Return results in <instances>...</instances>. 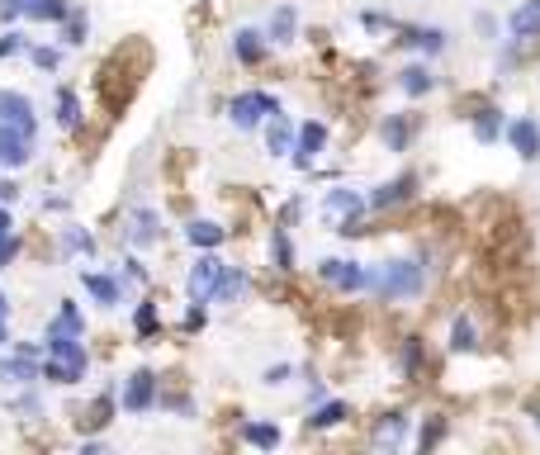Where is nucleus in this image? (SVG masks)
<instances>
[{
  "label": "nucleus",
  "mask_w": 540,
  "mask_h": 455,
  "mask_svg": "<svg viewBox=\"0 0 540 455\" xmlns=\"http://www.w3.org/2000/svg\"><path fill=\"white\" fill-rule=\"evenodd\" d=\"M34 157H38L34 133L0 124V171H24V166H34Z\"/></svg>",
  "instance_id": "obj_15"
},
{
  "label": "nucleus",
  "mask_w": 540,
  "mask_h": 455,
  "mask_svg": "<svg viewBox=\"0 0 540 455\" xmlns=\"http://www.w3.org/2000/svg\"><path fill=\"white\" fill-rule=\"evenodd\" d=\"M119 266H124V271H119L124 290H128V285H147V280H152V275H147V266H143V256H124Z\"/></svg>",
  "instance_id": "obj_46"
},
{
  "label": "nucleus",
  "mask_w": 540,
  "mask_h": 455,
  "mask_svg": "<svg viewBox=\"0 0 540 455\" xmlns=\"http://www.w3.org/2000/svg\"><path fill=\"white\" fill-rule=\"evenodd\" d=\"M408 432H413L408 408H384V413L370 422V446H375V451H398V446H408Z\"/></svg>",
  "instance_id": "obj_14"
},
{
  "label": "nucleus",
  "mask_w": 540,
  "mask_h": 455,
  "mask_svg": "<svg viewBox=\"0 0 540 455\" xmlns=\"http://www.w3.org/2000/svg\"><path fill=\"white\" fill-rule=\"evenodd\" d=\"M162 332H166V323H162V304L152 299V294H143L138 304H133V337L138 342H162Z\"/></svg>",
  "instance_id": "obj_29"
},
{
  "label": "nucleus",
  "mask_w": 540,
  "mask_h": 455,
  "mask_svg": "<svg viewBox=\"0 0 540 455\" xmlns=\"http://www.w3.org/2000/svg\"><path fill=\"white\" fill-rule=\"evenodd\" d=\"M313 275L323 280L327 290L337 294H365V280H370V261H356V256H323L318 266H313Z\"/></svg>",
  "instance_id": "obj_5"
},
{
  "label": "nucleus",
  "mask_w": 540,
  "mask_h": 455,
  "mask_svg": "<svg viewBox=\"0 0 540 455\" xmlns=\"http://www.w3.org/2000/svg\"><path fill=\"white\" fill-rule=\"evenodd\" d=\"M204 328H209V304H190V299H185V313H180V332H185V337H199Z\"/></svg>",
  "instance_id": "obj_44"
},
{
  "label": "nucleus",
  "mask_w": 540,
  "mask_h": 455,
  "mask_svg": "<svg viewBox=\"0 0 540 455\" xmlns=\"http://www.w3.org/2000/svg\"><path fill=\"white\" fill-rule=\"evenodd\" d=\"M507 38L522 43V48L540 43V0H522V5L507 10Z\"/></svg>",
  "instance_id": "obj_22"
},
{
  "label": "nucleus",
  "mask_w": 540,
  "mask_h": 455,
  "mask_svg": "<svg viewBox=\"0 0 540 455\" xmlns=\"http://www.w3.org/2000/svg\"><path fill=\"white\" fill-rule=\"evenodd\" d=\"M67 209H72L67 195H48V200H43V214H67Z\"/></svg>",
  "instance_id": "obj_52"
},
{
  "label": "nucleus",
  "mask_w": 540,
  "mask_h": 455,
  "mask_svg": "<svg viewBox=\"0 0 540 455\" xmlns=\"http://www.w3.org/2000/svg\"><path fill=\"white\" fill-rule=\"evenodd\" d=\"M289 375H294V365L275 361V365H266V370H261V384H266V389H280V384H289Z\"/></svg>",
  "instance_id": "obj_48"
},
{
  "label": "nucleus",
  "mask_w": 540,
  "mask_h": 455,
  "mask_svg": "<svg viewBox=\"0 0 540 455\" xmlns=\"http://www.w3.org/2000/svg\"><path fill=\"white\" fill-rule=\"evenodd\" d=\"M15 233V214H10V204H0V242Z\"/></svg>",
  "instance_id": "obj_53"
},
{
  "label": "nucleus",
  "mask_w": 540,
  "mask_h": 455,
  "mask_svg": "<svg viewBox=\"0 0 540 455\" xmlns=\"http://www.w3.org/2000/svg\"><path fill=\"white\" fill-rule=\"evenodd\" d=\"M43 356H53V361L72 365V370L81 375V380L90 375V346H86V337H76V332L43 328Z\"/></svg>",
  "instance_id": "obj_10"
},
{
  "label": "nucleus",
  "mask_w": 540,
  "mask_h": 455,
  "mask_svg": "<svg viewBox=\"0 0 540 455\" xmlns=\"http://www.w3.org/2000/svg\"><path fill=\"white\" fill-rule=\"evenodd\" d=\"M237 441L252 446V451H275L285 441V432H280V422H270V418H247L237 427Z\"/></svg>",
  "instance_id": "obj_31"
},
{
  "label": "nucleus",
  "mask_w": 540,
  "mask_h": 455,
  "mask_svg": "<svg viewBox=\"0 0 540 455\" xmlns=\"http://www.w3.org/2000/svg\"><path fill=\"white\" fill-rule=\"evenodd\" d=\"M72 10V0H29L24 5V19H34V24H62Z\"/></svg>",
  "instance_id": "obj_39"
},
{
  "label": "nucleus",
  "mask_w": 540,
  "mask_h": 455,
  "mask_svg": "<svg viewBox=\"0 0 540 455\" xmlns=\"http://www.w3.org/2000/svg\"><path fill=\"white\" fill-rule=\"evenodd\" d=\"M356 24L365 29V34H394V29L403 24V19H398L394 10H360Z\"/></svg>",
  "instance_id": "obj_43"
},
{
  "label": "nucleus",
  "mask_w": 540,
  "mask_h": 455,
  "mask_svg": "<svg viewBox=\"0 0 540 455\" xmlns=\"http://www.w3.org/2000/svg\"><path fill=\"white\" fill-rule=\"evenodd\" d=\"M327 399V384L323 380H308V408H313V403H323Z\"/></svg>",
  "instance_id": "obj_54"
},
{
  "label": "nucleus",
  "mask_w": 540,
  "mask_h": 455,
  "mask_svg": "<svg viewBox=\"0 0 540 455\" xmlns=\"http://www.w3.org/2000/svg\"><path fill=\"white\" fill-rule=\"evenodd\" d=\"M19 200V181L15 176H0V204H15Z\"/></svg>",
  "instance_id": "obj_51"
},
{
  "label": "nucleus",
  "mask_w": 540,
  "mask_h": 455,
  "mask_svg": "<svg viewBox=\"0 0 540 455\" xmlns=\"http://www.w3.org/2000/svg\"><path fill=\"white\" fill-rule=\"evenodd\" d=\"M474 34L484 38V43H503V19L479 10V15H474Z\"/></svg>",
  "instance_id": "obj_45"
},
{
  "label": "nucleus",
  "mask_w": 540,
  "mask_h": 455,
  "mask_svg": "<svg viewBox=\"0 0 540 455\" xmlns=\"http://www.w3.org/2000/svg\"><path fill=\"white\" fill-rule=\"evenodd\" d=\"M526 418H531V427H540V403H526Z\"/></svg>",
  "instance_id": "obj_57"
},
{
  "label": "nucleus",
  "mask_w": 540,
  "mask_h": 455,
  "mask_svg": "<svg viewBox=\"0 0 540 455\" xmlns=\"http://www.w3.org/2000/svg\"><path fill=\"white\" fill-rule=\"evenodd\" d=\"M57 43H62V48H86V38H90V15L86 10H81V5H72V10H67V19H62V24H57Z\"/></svg>",
  "instance_id": "obj_37"
},
{
  "label": "nucleus",
  "mask_w": 540,
  "mask_h": 455,
  "mask_svg": "<svg viewBox=\"0 0 540 455\" xmlns=\"http://www.w3.org/2000/svg\"><path fill=\"white\" fill-rule=\"evenodd\" d=\"M446 351L450 356H474V351H479V323H474L469 313H455V318H450Z\"/></svg>",
  "instance_id": "obj_34"
},
{
  "label": "nucleus",
  "mask_w": 540,
  "mask_h": 455,
  "mask_svg": "<svg viewBox=\"0 0 540 455\" xmlns=\"http://www.w3.org/2000/svg\"><path fill=\"white\" fill-rule=\"evenodd\" d=\"M327 143H332V128H327V119H304V124L294 128V147H289V162H294V171H313V166L323 162Z\"/></svg>",
  "instance_id": "obj_8"
},
{
  "label": "nucleus",
  "mask_w": 540,
  "mask_h": 455,
  "mask_svg": "<svg viewBox=\"0 0 540 455\" xmlns=\"http://www.w3.org/2000/svg\"><path fill=\"white\" fill-rule=\"evenodd\" d=\"M24 57H29V62H34L43 76L62 72V48H53V43H29V53H24Z\"/></svg>",
  "instance_id": "obj_41"
},
{
  "label": "nucleus",
  "mask_w": 540,
  "mask_h": 455,
  "mask_svg": "<svg viewBox=\"0 0 540 455\" xmlns=\"http://www.w3.org/2000/svg\"><path fill=\"white\" fill-rule=\"evenodd\" d=\"M422 375H427V337H422V332H408V337L398 342V380L417 384Z\"/></svg>",
  "instance_id": "obj_24"
},
{
  "label": "nucleus",
  "mask_w": 540,
  "mask_h": 455,
  "mask_svg": "<svg viewBox=\"0 0 540 455\" xmlns=\"http://www.w3.org/2000/svg\"><path fill=\"white\" fill-rule=\"evenodd\" d=\"M446 432H450L446 413H427V418H422V427H417V451H436V446L446 441Z\"/></svg>",
  "instance_id": "obj_40"
},
{
  "label": "nucleus",
  "mask_w": 540,
  "mask_h": 455,
  "mask_svg": "<svg viewBox=\"0 0 540 455\" xmlns=\"http://www.w3.org/2000/svg\"><path fill=\"white\" fill-rule=\"evenodd\" d=\"M346 422H351V399H323V403L308 408L304 432H337Z\"/></svg>",
  "instance_id": "obj_28"
},
{
  "label": "nucleus",
  "mask_w": 540,
  "mask_h": 455,
  "mask_svg": "<svg viewBox=\"0 0 540 455\" xmlns=\"http://www.w3.org/2000/svg\"><path fill=\"white\" fill-rule=\"evenodd\" d=\"M394 86H398V95H408V100H427V95L441 86V76L432 72L427 57H417V62H403L394 72Z\"/></svg>",
  "instance_id": "obj_19"
},
{
  "label": "nucleus",
  "mask_w": 540,
  "mask_h": 455,
  "mask_svg": "<svg viewBox=\"0 0 540 455\" xmlns=\"http://www.w3.org/2000/svg\"><path fill=\"white\" fill-rule=\"evenodd\" d=\"M318 214H323V223H332V233L346 237V242H356V237H365L370 228H365V190H351V185H327L323 200H318Z\"/></svg>",
  "instance_id": "obj_2"
},
{
  "label": "nucleus",
  "mask_w": 540,
  "mask_h": 455,
  "mask_svg": "<svg viewBox=\"0 0 540 455\" xmlns=\"http://www.w3.org/2000/svg\"><path fill=\"white\" fill-rule=\"evenodd\" d=\"M417 133H422V119L408 110H389L379 119V143H384V152H394V157H403L417 143Z\"/></svg>",
  "instance_id": "obj_11"
},
{
  "label": "nucleus",
  "mask_w": 540,
  "mask_h": 455,
  "mask_svg": "<svg viewBox=\"0 0 540 455\" xmlns=\"http://www.w3.org/2000/svg\"><path fill=\"white\" fill-rule=\"evenodd\" d=\"M157 394H162L157 370H152V365H138V370H128L124 380H119V413H128V418H147V413L157 408Z\"/></svg>",
  "instance_id": "obj_3"
},
{
  "label": "nucleus",
  "mask_w": 540,
  "mask_h": 455,
  "mask_svg": "<svg viewBox=\"0 0 540 455\" xmlns=\"http://www.w3.org/2000/svg\"><path fill=\"white\" fill-rule=\"evenodd\" d=\"M228 53H233L237 67H261V62L270 57L266 29H256V24H237V29H233V43H228Z\"/></svg>",
  "instance_id": "obj_18"
},
{
  "label": "nucleus",
  "mask_w": 540,
  "mask_h": 455,
  "mask_svg": "<svg viewBox=\"0 0 540 455\" xmlns=\"http://www.w3.org/2000/svg\"><path fill=\"white\" fill-rule=\"evenodd\" d=\"M19 252H24V237H19V228H15V233L0 242V271H10V266L19 261Z\"/></svg>",
  "instance_id": "obj_47"
},
{
  "label": "nucleus",
  "mask_w": 540,
  "mask_h": 455,
  "mask_svg": "<svg viewBox=\"0 0 540 455\" xmlns=\"http://www.w3.org/2000/svg\"><path fill=\"white\" fill-rule=\"evenodd\" d=\"M15 337H10V318H0V346H10Z\"/></svg>",
  "instance_id": "obj_56"
},
{
  "label": "nucleus",
  "mask_w": 540,
  "mask_h": 455,
  "mask_svg": "<svg viewBox=\"0 0 540 455\" xmlns=\"http://www.w3.org/2000/svg\"><path fill=\"white\" fill-rule=\"evenodd\" d=\"M275 110H285V105H280V95H270V91H237L233 100H228V124H233L237 133H261V124H266Z\"/></svg>",
  "instance_id": "obj_6"
},
{
  "label": "nucleus",
  "mask_w": 540,
  "mask_h": 455,
  "mask_svg": "<svg viewBox=\"0 0 540 455\" xmlns=\"http://www.w3.org/2000/svg\"><path fill=\"white\" fill-rule=\"evenodd\" d=\"M417 195H422V176H417V171H398L389 181H379L375 190H365V209H370V214H398V209H408Z\"/></svg>",
  "instance_id": "obj_4"
},
{
  "label": "nucleus",
  "mask_w": 540,
  "mask_h": 455,
  "mask_svg": "<svg viewBox=\"0 0 540 455\" xmlns=\"http://www.w3.org/2000/svg\"><path fill=\"white\" fill-rule=\"evenodd\" d=\"M503 138H507V147H512V152H517L526 166L540 162V119H531V114H517V119H507Z\"/></svg>",
  "instance_id": "obj_20"
},
{
  "label": "nucleus",
  "mask_w": 540,
  "mask_h": 455,
  "mask_svg": "<svg viewBox=\"0 0 540 455\" xmlns=\"http://www.w3.org/2000/svg\"><path fill=\"white\" fill-rule=\"evenodd\" d=\"M57 252H62V256H81V261H95V256H100V242H95L90 228L67 223V228H57Z\"/></svg>",
  "instance_id": "obj_32"
},
{
  "label": "nucleus",
  "mask_w": 540,
  "mask_h": 455,
  "mask_svg": "<svg viewBox=\"0 0 540 455\" xmlns=\"http://www.w3.org/2000/svg\"><path fill=\"white\" fill-rule=\"evenodd\" d=\"M266 252H270V271H275V275H294V271H299V252H294V237H289L285 223H270Z\"/></svg>",
  "instance_id": "obj_26"
},
{
  "label": "nucleus",
  "mask_w": 540,
  "mask_h": 455,
  "mask_svg": "<svg viewBox=\"0 0 540 455\" xmlns=\"http://www.w3.org/2000/svg\"><path fill=\"white\" fill-rule=\"evenodd\" d=\"M24 5H29V0H0V24H15V19H24Z\"/></svg>",
  "instance_id": "obj_50"
},
{
  "label": "nucleus",
  "mask_w": 540,
  "mask_h": 455,
  "mask_svg": "<svg viewBox=\"0 0 540 455\" xmlns=\"http://www.w3.org/2000/svg\"><path fill=\"white\" fill-rule=\"evenodd\" d=\"M185 242H190L195 252H218V247L228 242V228L218 219H190L185 223Z\"/></svg>",
  "instance_id": "obj_36"
},
{
  "label": "nucleus",
  "mask_w": 540,
  "mask_h": 455,
  "mask_svg": "<svg viewBox=\"0 0 540 455\" xmlns=\"http://www.w3.org/2000/svg\"><path fill=\"white\" fill-rule=\"evenodd\" d=\"M53 124L62 128V133H81V128H86V100H81V91L57 86L53 91Z\"/></svg>",
  "instance_id": "obj_23"
},
{
  "label": "nucleus",
  "mask_w": 540,
  "mask_h": 455,
  "mask_svg": "<svg viewBox=\"0 0 540 455\" xmlns=\"http://www.w3.org/2000/svg\"><path fill=\"white\" fill-rule=\"evenodd\" d=\"M0 124L24 128V133H34V138H38V105H34V100H29L24 91H10V86H0Z\"/></svg>",
  "instance_id": "obj_21"
},
{
  "label": "nucleus",
  "mask_w": 540,
  "mask_h": 455,
  "mask_svg": "<svg viewBox=\"0 0 540 455\" xmlns=\"http://www.w3.org/2000/svg\"><path fill=\"white\" fill-rule=\"evenodd\" d=\"M19 384H38V361L19 356L15 346H0V389H19Z\"/></svg>",
  "instance_id": "obj_27"
},
{
  "label": "nucleus",
  "mask_w": 540,
  "mask_h": 455,
  "mask_svg": "<svg viewBox=\"0 0 540 455\" xmlns=\"http://www.w3.org/2000/svg\"><path fill=\"white\" fill-rule=\"evenodd\" d=\"M0 318H10V294L0 290Z\"/></svg>",
  "instance_id": "obj_58"
},
{
  "label": "nucleus",
  "mask_w": 540,
  "mask_h": 455,
  "mask_svg": "<svg viewBox=\"0 0 540 455\" xmlns=\"http://www.w3.org/2000/svg\"><path fill=\"white\" fill-rule=\"evenodd\" d=\"M465 119H469V138H474L479 147H498V143H503L507 114H503V105H498V100H484V105H474Z\"/></svg>",
  "instance_id": "obj_16"
},
{
  "label": "nucleus",
  "mask_w": 540,
  "mask_h": 455,
  "mask_svg": "<svg viewBox=\"0 0 540 455\" xmlns=\"http://www.w3.org/2000/svg\"><path fill=\"white\" fill-rule=\"evenodd\" d=\"M299 219H304V195L285 200V204H280V214H275V223H285V228H294Z\"/></svg>",
  "instance_id": "obj_49"
},
{
  "label": "nucleus",
  "mask_w": 540,
  "mask_h": 455,
  "mask_svg": "<svg viewBox=\"0 0 540 455\" xmlns=\"http://www.w3.org/2000/svg\"><path fill=\"white\" fill-rule=\"evenodd\" d=\"M218 271H223V256L195 252L190 271H185V299H190V304H209V294H214V285H218Z\"/></svg>",
  "instance_id": "obj_12"
},
{
  "label": "nucleus",
  "mask_w": 540,
  "mask_h": 455,
  "mask_svg": "<svg viewBox=\"0 0 540 455\" xmlns=\"http://www.w3.org/2000/svg\"><path fill=\"white\" fill-rule=\"evenodd\" d=\"M76 280H81V290H86V299L90 304H95V309H119V304H124V280H119V275L114 271H95V266H81V275H76Z\"/></svg>",
  "instance_id": "obj_13"
},
{
  "label": "nucleus",
  "mask_w": 540,
  "mask_h": 455,
  "mask_svg": "<svg viewBox=\"0 0 540 455\" xmlns=\"http://www.w3.org/2000/svg\"><path fill=\"white\" fill-rule=\"evenodd\" d=\"M252 299V271L247 266H228L223 261V271H218V285L209 294V304H223V309H237V304H247Z\"/></svg>",
  "instance_id": "obj_17"
},
{
  "label": "nucleus",
  "mask_w": 540,
  "mask_h": 455,
  "mask_svg": "<svg viewBox=\"0 0 540 455\" xmlns=\"http://www.w3.org/2000/svg\"><path fill=\"white\" fill-rule=\"evenodd\" d=\"M43 328H57V332H76V337H86V309L76 304V299H57V313L43 323Z\"/></svg>",
  "instance_id": "obj_38"
},
{
  "label": "nucleus",
  "mask_w": 540,
  "mask_h": 455,
  "mask_svg": "<svg viewBox=\"0 0 540 455\" xmlns=\"http://www.w3.org/2000/svg\"><path fill=\"white\" fill-rule=\"evenodd\" d=\"M427 280H432V266H427V247L413 256H384V261H370V280H365V294L394 309V304H408V299H422L427 294Z\"/></svg>",
  "instance_id": "obj_1"
},
{
  "label": "nucleus",
  "mask_w": 540,
  "mask_h": 455,
  "mask_svg": "<svg viewBox=\"0 0 540 455\" xmlns=\"http://www.w3.org/2000/svg\"><path fill=\"white\" fill-rule=\"evenodd\" d=\"M114 413H119V384H105L100 399L81 413V432H105L109 422H114Z\"/></svg>",
  "instance_id": "obj_33"
},
{
  "label": "nucleus",
  "mask_w": 540,
  "mask_h": 455,
  "mask_svg": "<svg viewBox=\"0 0 540 455\" xmlns=\"http://www.w3.org/2000/svg\"><path fill=\"white\" fill-rule=\"evenodd\" d=\"M266 38L270 48H289V43H299V5L294 0H280L266 19Z\"/></svg>",
  "instance_id": "obj_25"
},
{
  "label": "nucleus",
  "mask_w": 540,
  "mask_h": 455,
  "mask_svg": "<svg viewBox=\"0 0 540 455\" xmlns=\"http://www.w3.org/2000/svg\"><path fill=\"white\" fill-rule=\"evenodd\" d=\"M119 237H124L133 252H152V247H162V237H166L162 209H157V204H128Z\"/></svg>",
  "instance_id": "obj_7"
},
{
  "label": "nucleus",
  "mask_w": 540,
  "mask_h": 455,
  "mask_svg": "<svg viewBox=\"0 0 540 455\" xmlns=\"http://www.w3.org/2000/svg\"><path fill=\"white\" fill-rule=\"evenodd\" d=\"M294 119H289L285 110H275L266 119V124H261V138H266V157H289V147H294Z\"/></svg>",
  "instance_id": "obj_30"
},
{
  "label": "nucleus",
  "mask_w": 540,
  "mask_h": 455,
  "mask_svg": "<svg viewBox=\"0 0 540 455\" xmlns=\"http://www.w3.org/2000/svg\"><path fill=\"white\" fill-rule=\"evenodd\" d=\"M100 451H105V441H100V437H90V441H81V455H100Z\"/></svg>",
  "instance_id": "obj_55"
},
{
  "label": "nucleus",
  "mask_w": 540,
  "mask_h": 455,
  "mask_svg": "<svg viewBox=\"0 0 540 455\" xmlns=\"http://www.w3.org/2000/svg\"><path fill=\"white\" fill-rule=\"evenodd\" d=\"M29 43H34V38L24 34V29L5 24V29H0V62H15V57H24V53H29Z\"/></svg>",
  "instance_id": "obj_42"
},
{
  "label": "nucleus",
  "mask_w": 540,
  "mask_h": 455,
  "mask_svg": "<svg viewBox=\"0 0 540 455\" xmlns=\"http://www.w3.org/2000/svg\"><path fill=\"white\" fill-rule=\"evenodd\" d=\"M394 48L436 62V57L450 48V29H441V24H398V29H394Z\"/></svg>",
  "instance_id": "obj_9"
},
{
  "label": "nucleus",
  "mask_w": 540,
  "mask_h": 455,
  "mask_svg": "<svg viewBox=\"0 0 540 455\" xmlns=\"http://www.w3.org/2000/svg\"><path fill=\"white\" fill-rule=\"evenodd\" d=\"M5 413L19 422H38L48 408H43V394H38V384H19V389H10V399H5Z\"/></svg>",
  "instance_id": "obj_35"
}]
</instances>
